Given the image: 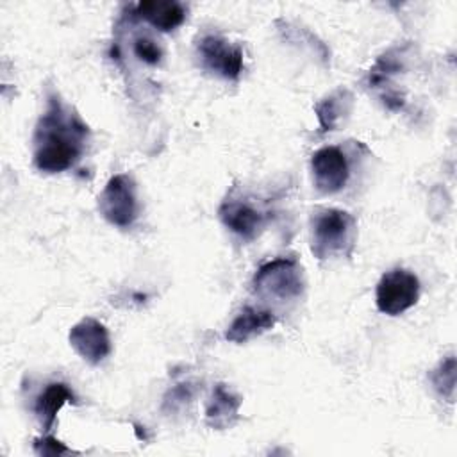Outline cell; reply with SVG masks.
<instances>
[{"label": "cell", "instance_id": "obj_7", "mask_svg": "<svg viewBox=\"0 0 457 457\" xmlns=\"http://www.w3.org/2000/svg\"><path fill=\"white\" fill-rule=\"evenodd\" d=\"M221 223L245 241L255 239L268 223V212L246 198L227 196L218 209Z\"/></svg>", "mask_w": 457, "mask_h": 457}, {"label": "cell", "instance_id": "obj_10", "mask_svg": "<svg viewBox=\"0 0 457 457\" xmlns=\"http://www.w3.org/2000/svg\"><path fill=\"white\" fill-rule=\"evenodd\" d=\"M277 318L270 309L245 305L234 321L228 325L225 337L232 343H246L248 339L270 330Z\"/></svg>", "mask_w": 457, "mask_h": 457}, {"label": "cell", "instance_id": "obj_16", "mask_svg": "<svg viewBox=\"0 0 457 457\" xmlns=\"http://www.w3.org/2000/svg\"><path fill=\"white\" fill-rule=\"evenodd\" d=\"M36 452L41 455H61V453H68L70 450L54 437H43L36 441Z\"/></svg>", "mask_w": 457, "mask_h": 457}, {"label": "cell", "instance_id": "obj_15", "mask_svg": "<svg viewBox=\"0 0 457 457\" xmlns=\"http://www.w3.org/2000/svg\"><path fill=\"white\" fill-rule=\"evenodd\" d=\"M132 52L134 55L150 66H155L161 62L162 59V48L159 46V43L148 36H137L132 43Z\"/></svg>", "mask_w": 457, "mask_h": 457}, {"label": "cell", "instance_id": "obj_9", "mask_svg": "<svg viewBox=\"0 0 457 457\" xmlns=\"http://www.w3.org/2000/svg\"><path fill=\"white\" fill-rule=\"evenodd\" d=\"M68 337L71 348L89 364H98L111 353L109 332L95 318H84L75 323Z\"/></svg>", "mask_w": 457, "mask_h": 457}, {"label": "cell", "instance_id": "obj_5", "mask_svg": "<svg viewBox=\"0 0 457 457\" xmlns=\"http://www.w3.org/2000/svg\"><path fill=\"white\" fill-rule=\"evenodd\" d=\"M420 298V280L414 273L403 268L386 271L375 291V302L382 314L398 316L416 305Z\"/></svg>", "mask_w": 457, "mask_h": 457}, {"label": "cell", "instance_id": "obj_13", "mask_svg": "<svg viewBox=\"0 0 457 457\" xmlns=\"http://www.w3.org/2000/svg\"><path fill=\"white\" fill-rule=\"evenodd\" d=\"M241 400L230 393L223 384L212 389V396L205 409V420L214 428H227L237 418Z\"/></svg>", "mask_w": 457, "mask_h": 457}, {"label": "cell", "instance_id": "obj_2", "mask_svg": "<svg viewBox=\"0 0 457 457\" xmlns=\"http://www.w3.org/2000/svg\"><path fill=\"white\" fill-rule=\"evenodd\" d=\"M357 221L341 209L316 207L311 216V252L320 259L350 255L355 246Z\"/></svg>", "mask_w": 457, "mask_h": 457}, {"label": "cell", "instance_id": "obj_12", "mask_svg": "<svg viewBox=\"0 0 457 457\" xmlns=\"http://www.w3.org/2000/svg\"><path fill=\"white\" fill-rule=\"evenodd\" d=\"M136 14L161 32L175 30L186 20V9L179 2L145 0L136 5Z\"/></svg>", "mask_w": 457, "mask_h": 457}, {"label": "cell", "instance_id": "obj_8", "mask_svg": "<svg viewBox=\"0 0 457 457\" xmlns=\"http://www.w3.org/2000/svg\"><path fill=\"white\" fill-rule=\"evenodd\" d=\"M312 180L318 191L334 195L341 191L350 177V164L339 146H321L311 157Z\"/></svg>", "mask_w": 457, "mask_h": 457}, {"label": "cell", "instance_id": "obj_6", "mask_svg": "<svg viewBox=\"0 0 457 457\" xmlns=\"http://www.w3.org/2000/svg\"><path fill=\"white\" fill-rule=\"evenodd\" d=\"M200 66L225 80H237L243 71V50L221 34H205L196 43Z\"/></svg>", "mask_w": 457, "mask_h": 457}, {"label": "cell", "instance_id": "obj_11", "mask_svg": "<svg viewBox=\"0 0 457 457\" xmlns=\"http://www.w3.org/2000/svg\"><path fill=\"white\" fill-rule=\"evenodd\" d=\"M70 402L75 403V395L64 382H50L41 389L34 400V414L45 432L54 427L57 412Z\"/></svg>", "mask_w": 457, "mask_h": 457}, {"label": "cell", "instance_id": "obj_14", "mask_svg": "<svg viewBox=\"0 0 457 457\" xmlns=\"http://www.w3.org/2000/svg\"><path fill=\"white\" fill-rule=\"evenodd\" d=\"M432 384L443 396H448L452 402L455 389V359L452 355L443 361L437 370H434Z\"/></svg>", "mask_w": 457, "mask_h": 457}, {"label": "cell", "instance_id": "obj_4", "mask_svg": "<svg viewBox=\"0 0 457 457\" xmlns=\"http://www.w3.org/2000/svg\"><path fill=\"white\" fill-rule=\"evenodd\" d=\"M98 209L111 225L120 228L130 227L136 221L139 211L134 179L127 173L111 177L98 196Z\"/></svg>", "mask_w": 457, "mask_h": 457}, {"label": "cell", "instance_id": "obj_1", "mask_svg": "<svg viewBox=\"0 0 457 457\" xmlns=\"http://www.w3.org/2000/svg\"><path fill=\"white\" fill-rule=\"evenodd\" d=\"M87 127L68 111L57 95H50L34 132V164L45 173H61L75 166L84 152Z\"/></svg>", "mask_w": 457, "mask_h": 457}, {"label": "cell", "instance_id": "obj_3", "mask_svg": "<svg viewBox=\"0 0 457 457\" xmlns=\"http://www.w3.org/2000/svg\"><path fill=\"white\" fill-rule=\"evenodd\" d=\"M252 286L253 293L262 300L289 303L303 293V270L293 257H277L259 266Z\"/></svg>", "mask_w": 457, "mask_h": 457}]
</instances>
